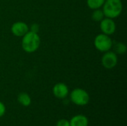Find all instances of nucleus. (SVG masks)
<instances>
[{
  "label": "nucleus",
  "mask_w": 127,
  "mask_h": 126,
  "mask_svg": "<svg viewBox=\"0 0 127 126\" xmlns=\"http://www.w3.org/2000/svg\"><path fill=\"white\" fill-rule=\"evenodd\" d=\"M40 37L36 33L28 31L22 36V47L27 53H33L38 50L40 45Z\"/></svg>",
  "instance_id": "nucleus-1"
},
{
  "label": "nucleus",
  "mask_w": 127,
  "mask_h": 126,
  "mask_svg": "<svg viewBox=\"0 0 127 126\" xmlns=\"http://www.w3.org/2000/svg\"><path fill=\"white\" fill-rule=\"evenodd\" d=\"M123 10L121 0H106L103 5V11L107 18L115 19L118 17Z\"/></svg>",
  "instance_id": "nucleus-2"
},
{
  "label": "nucleus",
  "mask_w": 127,
  "mask_h": 126,
  "mask_svg": "<svg viewBox=\"0 0 127 126\" xmlns=\"http://www.w3.org/2000/svg\"><path fill=\"white\" fill-rule=\"evenodd\" d=\"M71 101L76 105H86L90 100L89 93L83 88H75L70 94Z\"/></svg>",
  "instance_id": "nucleus-3"
},
{
  "label": "nucleus",
  "mask_w": 127,
  "mask_h": 126,
  "mask_svg": "<svg viewBox=\"0 0 127 126\" xmlns=\"http://www.w3.org/2000/svg\"><path fill=\"white\" fill-rule=\"evenodd\" d=\"M94 45L97 50L100 52L105 53L110 50V49L113 46V42L109 36L104 33H100L95 37Z\"/></svg>",
  "instance_id": "nucleus-4"
},
{
  "label": "nucleus",
  "mask_w": 127,
  "mask_h": 126,
  "mask_svg": "<svg viewBox=\"0 0 127 126\" xmlns=\"http://www.w3.org/2000/svg\"><path fill=\"white\" fill-rule=\"evenodd\" d=\"M102 65L106 69H112L118 64V56L113 51H106L101 59Z\"/></svg>",
  "instance_id": "nucleus-5"
},
{
  "label": "nucleus",
  "mask_w": 127,
  "mask_h": 126,
  "mask_svg": "<svg viewBox=\"0 0 127 126\" xmlns=\"http://www.w3.org/2000/svg\"><path fill=\"white\" fill-rule=\"evenodd\" d=\"M100 27L102 31V33H104L108 36L113 34L116 30V25L113 19H110L107 17L103 18L100 21Z\"/></svg>",
  "instance_id": "nucleus-6"
},
{
  "label": "nucleus",
  "mask_w": 127,
  "mask_h": 126,
  "mask_svg": "<svg viewBox=\"0 0 127 126\" xmlns=\"http://www.w3.org/2000/svg\"><path fill=\"white\" fill-rule=\"evenodd\" d=\"M52 92L55 97L60 99V100H63L68 97L69 90H68V86L65 83L59 82L54 85L52 89Z\"/></svg>",
  "instance_id": "nucleus-7"
},
{
  "label": "nucleus",
  "mask_w": 127,
  "mask_h": 126,
  "mask_svg": "<svg viewBox=\"0 0 127 126\" xmlns=\"http://www.w3.org/2000/svg\"><path fill=\"white\" fill-rule=\"evenodd\" d=\"M29 31L28 25L23 22H16L13 23L11 26V32L12 33L18 37L23 36Z\"/></svg>",
  "instance_id": "nucleus-8"
},
{
  "label": "nucleus",
  "mask_w": 127,
  "mask_h": 126,
  "mask_svg": "<svg viewBox=\"0 0 127 126\" xmlns=\"http://www.w3.org/2000/svg\"><path fill=\"white\" fill-rule=\"evenodd\" d=\"M70 126H88L89 119L83 114H77L69 120Z\"/></svg>",
  "instance_id": "nucleus-9"
},
{
  "label": "nucleus",
  "mask_w": 127,
  "mask_h": 126,
  "mask_svg": "<svg viewBox=\"0 0 127 126\" xmlns=\"http://www.w3.org/2000/svg\"><path fill=\"white\" fill-rule=\"evenodd\" d=\"M17 100L19 103L24 107H28L31 104V98L30 95L25 92L20 93L17 97Z\"/></svg>",
  "instance_id": "nucleus-10"
},
{
  "label": "nucleus",
  "mask_w": 127,
  "mask_h": 126,
  "mask_svg": "<svg viewBox=\"0 0 127 126\" xmlns=\"http://www.w3.org/2000/svg\"><path fill=\"white\" fill-rule=\"evenodd\" d=\"M114 50L116 54L124 55V53H126L127 50V45L123 42H118L114 45Z\"/></svg>",
  "instance_id": "nucleus-11"
},
{
  "label": "nucleus",
  "mask_w": 127,
  "mask_h": 126,
  "mask_svg": "<svg viewBox=\"0 0 127 126\" xmlns=\"http://www.w3.org/2000/svg\"><path fill=\"white\" fill-rule=\"evenodd\" d=\"M106 0H87V5L90 9L95 10L103 7Z\"/></svg>",
  "instance_id": "nucleus-12"
},
{
  "label": "nucleus",
  "mask_w": 127,
  "mask_h": 126,
  "mask_svg": "<svg viewBox=\"0 0 127 126\" xmlns=\"http://www.w3.org/2000/svg\"><path fill=\"white\" fill-rule=\"evenodd\" d=\"M104 16H105V15L103 13V10H100V8L94 10V11L92 14V19L95 22H100L104 18Z\"/></svg>",
  "instance_id": "nucleus-13"
},
{
  "label": "nucleus",
  "mask_w": 127,
  "mask_h": 126,
  "mask_svg": "<svg viewBox=\"0 0 127 126\" xmlns=\"http://www.w3.org/2000/svg\"><path fill=\"white\" fill-rule=\"evenodd\" d=\"M56 126H70V123L66 119H60L57 121Z\"/></svg>",
  "instance_id": "nucleus-14"
},
{
  "label": "nucleus",
  "mask_w": 127,
  "mask_h": 126,
  "mask_svg": "<svg viewBox=\"0 0 127 126\" xmlns=\"http://www.w3.org/2000/svg\"><path fill=\"white\" fill-rule=\"evenodd\" d=\"M29 30L31 31V32L38 33L39 30V25L38 24H36V23H34V24L31 25V27L29 28Z\"/></svg>",
  "instance_id": "nucleus-15"
},
{
  "label": "nucleus",
  "mask_w": 127,
  "mask_h": 126,
  "mask_svg": "<svg viewBox=\"0 0 127 126\" xmlns=\"http://www.w3.org/2000/svg\"><path fill=\"white\" fill-rule=\"evenodd\" d=\"M5 112H6V107H5L4 104L0 101V118L4 115Z\"/></svg>",
  "instance_id": "nucleus-16"
}]
</instances>
